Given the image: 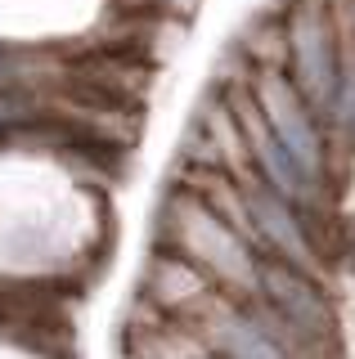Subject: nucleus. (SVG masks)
<instances>
[{"instance_id": "obj_5", "label": "nucleus", "mask_w": 355, "mask_h": 359, "mask_svg": "<svg viewBox=\"0 0 355 359\" xmlns=\"http://www.w3.org/2000/svg\"><path fill=\"white\" fill-rule=\"evenodd\" d=\"M261 301H270L302 337L319 346H342L337 337V310H333L328 292L319 287L315 274L279 261V256H261Z\"/></svg>"}, {"instance_id": "obj_2", "label": "nucleus", "mask_w": 355, "mask_h": 359, "mask_svg": "<svg viewBox=\"0 0 355 359\" xmlns=\"http://www.w3.org/2000/svg\"><path fill=\"white\" fill-rule=\"evenodd\" d=\"M283 22H288V81L324 121L342 81V50L328 0H288Z\"/></svg>"}, {"instance_id": "obj_8", "label": "nucleus", "mask_w": 355, "mask_h": 359, "mask_svg": "<svg viewBox=\"0 0 355 359\" xmlns=\"http://www.w3.org/2000/svg\"><path fill=\"white\" fill-rule=\"evenodd\" d=\"M130 14H166V18H189L198 9V0H117Z\"/></svg>"}, {"instance_id": "obj_6", "label": "nucleus", "mask_w": 355, "mask_h": 359, "mask_svg": "<svg viewBox=\"0 0 355 359\" xmlns=\"http://www.w3.org/2000/svg\"><path fill=\"white\" fill-rule=\"evenodd\" d=\"M207 287H216L212 278L203 274L194 261H185L180 252H166V247H153V256L144 261V283L140 297H149L158 310L180 314L185 306H194Z\"/></svg>"}, {"instance_id": "obj_1", "label": "nucleus", "mask_w": 355, "mask_h": 359, "mask_svg": "<svg viewBox=\"0 0 355 359\" xmlns=\"http://www.w3.org/2000/svg\"><path fill=\"white\" fill-rule=\"evenodd\" d=\"M153 238H158L153 247H166V252H180L185 261H194L225 297H261V256L189 189L171 184L158 224H153Z\"/></svg>"}, {"instance_id": "obj_4", "label": "nucleus", "mask_w": 355, "mask_h": 359, "mask_svg": "<svg viewBox=\"0 0 355 359\" xmlns=\"http://www.w3.org/2000/svg\"><path fill=\"white\" fill-rule=\"evenodd\" d=\"M252 95L270 121V130L283 140V149L297 157V166L315 180H324V121L315 117V108L297 95V86L288 81V72H257Z\"/></svg>"}, {"instance_id": "obj_3", "label": "nucleus", "mask_w": 355, "mask_h": 359, "mask_svg": "<svg viewBox=\"0 0 355 359\" xmlns=\"http://www.w3.org/2000/svg\"><path fill=\"white\" fill-rule=\"evenodd\" d=\"M243 198H248V216L252 229H257V256H279V261L306 269V274H324V261H319L315 243L306 233L302 207L293 198H283L279 189H270L261 175H243Z\"/></svg>"}, {"instance_id": "obj_9", "label": "nucleus", "mask_w": 355, "mask_h": 359, "mask_svg": "<svg viewBox=\"0 0 355 359\" xmlns=\"http://www.w3.org/2000/svg\"><path fill=\"white\" fill-rule=\"evenodd\" d=\"M121 359H130V355H121Z\"/></svg>"}, {"instance_id": "obj_7", "label": "nucleus", "mask_w": 355, "mask_h": 359, "mask_svg": "<svg viewBox=\"0 0 355 359\" xmlns=\"http://www.w3.org/2000/svg\"><path fill=\"white\" fill-rule=\"evenodd\" d=\"M234 50L248 59L257 72H288V22L283 9H261L248 18V27L239 32Z\"/></svg>"}]
</instances>
